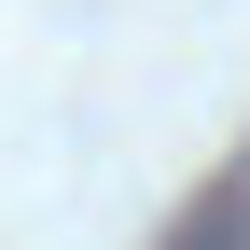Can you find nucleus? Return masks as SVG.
Here are the masks:
<instances>
[{
    "mask_svg": "<svg viewBox=\"0 0 250 250\" xmlns=\"http://www.w3.org/2000/svg\"><path fill=\"white\" fill-rule=\"evenodd\" d=\"M167 250H250V167H236V181H223V195H208V208H195Z\"/></svg>",
    "mask_w": 250,
    "mask_h": 250,
    "instance_id": "f257e3e1",
    "label": "nucleus"
}]
</instances>
